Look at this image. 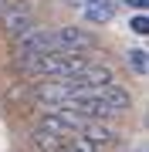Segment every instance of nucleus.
<instances>
[{
	"mask_svg": "<svg viewBox=\"0 0 149 152\" xmlns=\"http://www.w3.org/2000/svg\"><path fill=\"white\" fill-rule=\"evenodd\" d=\"M129 27H132L136 34H149V20H146V14H136L132 20H129Z\"/></svg>",
	"mask_w": 149,
	"mask_h": 152,
	"instance_id": "10",
	"label": "nucleus"
},
{
	"mask_svg": "<svg viewBox=\"0 0 149 152\" xmlns=\"http://www.w3.org/2000/svg\"><path fill=\"white\" fill-rule=\"evenodd\" d=\"M0 24H4L7 37H21L24 31L34 27V17H31V7L21 4V0H14V4H4V10H0Z\"/></svg>",
	"mask_w": 149,
	"mask_h": 152,
	"instance_id": "3",
	"label": "nucleus"
},
{
	"mask_svg": "<svg viewBox=\"0 0 149 152\" xmlns=\"http://www.w3.org/2000/svg\"><path fill=\"white\" fill-rule=\"evenodd\" d=\"M4 4H7V0H0V10H4Z\"/></svg>",
	"mask_w": 149,
	"mask_h": 152,
	"instance_id": "13",
	"label": "nucleus"
},
{
	"mask_svg": "<svg viewBox=\"0 0 149 152\" xmlns=\"http://www.w3.org/2000/svg\"><path fill=\"white\" fill-rule=\"evenodd\" d=\"M129 68H132L136 75H146V51H142V48L129 51Z\"/></svg>",
	"mask_w": 149,
	"mask_h": 152,
	"instance_id": "9",
	"label": "nucleus"
},
{
	"mask_svg": "<svg viewBox=\"0 0 149 152\" xmlns=\"http://www.w3.org/2000/svg\"><path fill=\"white\" fill-rule=\"evenodd\" d=\"M75 81L78 85H88V88H102V85L115 81V71H112V64H105V61H88L85 71L75 78Z\"/></svg>",
	"mask_w": 149,
	"mask_h": 152,
	"instance_id": "4",
	"label": "nucleus"
},
{
	"mask_svg": "<svg viewBox=\"0 0 149 152\" xmlns=\"http://www.w3.org/2000/svg\"><path fill=\"white\" fill-rule=\"evenodd\" d=\"M78 4H81V14L95 24H109L115 17V4L112 0H78Z\"/></svg>",
	"mask_w": 149,
	"mask_h": 152,
	"instance_id": "6",
	"label": "nucleus"
},
{
	"mask_svg": "<svg viewBox=\"0 0 149 152\" xmlns=\"http://www.w3.org/2000/svg\"><path fill=\"white\" fill-rule=\"evenodd\" d=\"M54 51L65 54H92L95 51V37L81 27H54Z\"/></svg>",
	"mask_w": 149,
	"mask_h": 152,
	"instance_id": "2",
	"label": "nucleus"
},
{
	"mask_svg": "<svg viewBox=\"0 0 149 152\" xmlns=\"http://www.w3.org/2000/svg\"><path fill=\"white\" fill-rule=\"evenodd\" d=\"M78 135H85L88 142H95L98 149H105V145H112V142L119 139V129L112 122H95V118H88L85 122V129L78 132Z\"/></svg>",
	"mask_w": 149,
	"mask_h": 152,
	"instance_id": "5",
	"label": "nucleus"
},
{
	"mask_svg": "<svg viewBox=\"0 0 149 152\" xmlns=\"http://www.w3.org/2000/svg\"><path fill=\"white\" fill-rule=\"evenodd\" d=\"M65 145L71 149V152H102L98 145H95V142H88V139H85V135H71V139L65 142Z\"/></svg>",
	"mask_w": 149,
	"mask_h": 152,
	"instance_id": "8",
	"label": "nucleus"
},
{
	"mask_svg": "<svg viewBox=\"0 0 149 152\" xmlns=\"http://www.w3.org/2000/svg\"><path fill=\"white\" fill-rule=\"evenodd\" d=\"M10 51H14V64H21L27 58H37V54H51L54 51V31L51 27H31L21 37L10 41Z\"/></svg>",
	"mask_w": 149,
	"mask_h": 152,
	"instance_id": "1",
	"label": "nucleus"
},
{
	"mask_svg": "<svg viewBox=\"0 0 149 152\" xmlns=\"http://www.w3.org/2000/svg\"><path fill=\"white\" fill-rule=\"evenodd\" d=\"M126 4H129V7H136V10H139V14H142V10H146V0H126Z\"/></svg>",
	"mask_w": 149,
	"mask_h": 152,
	"instance_id": "11",
	"label": "nucleus"
},
{
	"mask_svg": "<svg viewBox=\"0 0 149 152\" xmlns=\"http://www.w3.org/2000/svg\"><path fill=\"white\" fill-rule=\"evenodd\" d=\"M31 145L37 149V152H61V145H65V142H61L58 135H48V132L34 129V132H31Z\"/></svg>",
	"mask_w": 149,
	"mask_h": 152,
	"instance_id": "7",
	"label": "nucleus"
},
{
	"mask_svg": "<svg viewBox=\"0 0 149 152\" xmlns=\"http://www.w3.org/2000/svg\"><path fill=\"white\" fill-rule=\"evenodd\" d=\"M61 152H71V149H68V145H61Z\"/></svg>",
	"mask_w": 149,
	"mask_h": 152,
	"instance_id": "12",
	"label": "nucleus"
}]
</instances>
